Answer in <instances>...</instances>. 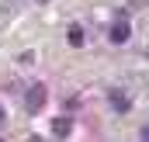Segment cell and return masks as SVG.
Segmentation results:
<instances>
[{
  "label": "cell",
  "instance_id": "cell-1",
  "mask_svg": "<svg viewBox=\"0 0 149 142\" xmlns=\"http://www.w3.org/2000/svg\"><path fill=\"white\" fill-rule=\"evenodd\" d=\"M42 107H45V87L35 83V87H28V94H24V111H28V114H38Z\"/></svg>",
  "mask_w": 149,
  "mask_h": 142
},
{
  "label": "cell",
  "instance_id": "cell-2",
  "mask_svg": "<svg viewBox=\"0 0 149 142\" xmlns=\"http://www.w3.org/2000/svg\"><path fill=\"white\" fill-rule=\"evenodd\" d=\"M128 38H132V28H128V21H125V17H121V21H114V24H111V42H114V45H125Z\"/></svg>",
  "mask_w": 149,
  "mask_h": 142
},
{
  "label": "cell",
  "instance_id": "cell-3",
  "mask_svg": "<svg viewBox=\"0 0 149 142\" xmlns=\"http://www.w3.org/2000/svg\"><path fill=\"white\" fill-rule=\"evenodd\" d=\"M108 101H111V107L118 111V114H125V111L132 107V101H128V94H125V90H111V94H108Z\"/></svg>",
  "mask_w": 149,
  "mask_h": 142
},
{
  "label": "cell",
  "instance_id": "cell-4",
  "mask_svg": "<svg viewBox=\"0 0 149 142\" xmlns=\"http://www.w3.org/2000/svg\"><path fill=\"white\" fill-rule=\"evenodd\" d=\"M70 132H73V121H70V118H66V114H63V118H56V121H52V135H56V139H66V135H70Z\"/></svg>",
  "mask_w": 149,
  "mask_h": 142
},
{
  "label": "cell",
  "instance_id": "cell-5",
  "mask_svg": "<svg viewBox=\"0 0 149 142\" xmlns=\"http://www.w3.org/2000/svg\"><path fill=\"white\" fill-rule=\"evenodd\" d=\"M70 45H73V49H80V45H83V28H80V24H73V28H70Z\"/></svg>",
  "mask_w": 149,
  "mask_h": 142
},
{
  "label": "cell",
  "instance_id": "cell-6",
  "mask_svg": "<svg viewBox=\"0 0 149 142\" xmlns=\"http://www.w3.org/2000/svg\"><path fill=\"white\" fill-rule=\"evenodd\" d=\"M0 125H3V107H0Z\"/></svg>",
  "mask_w": 149,
  "mask_h": 142
}]
</instances>
